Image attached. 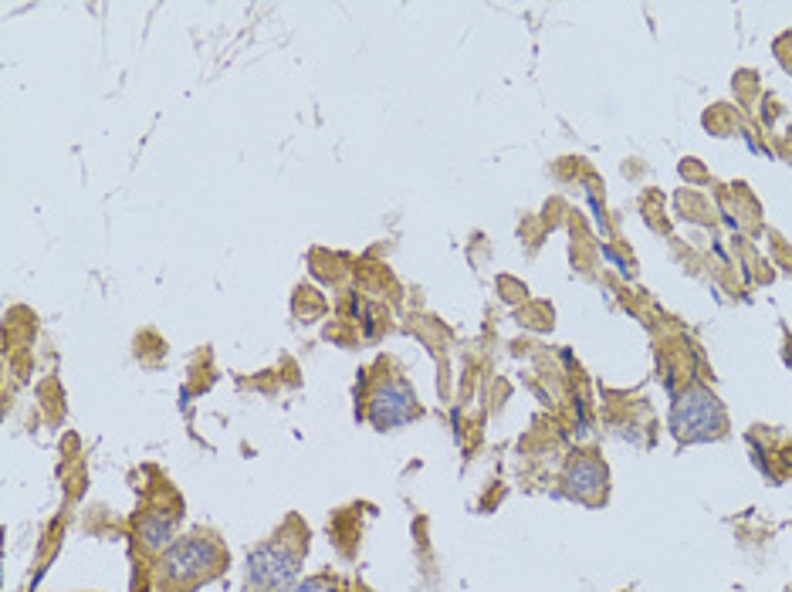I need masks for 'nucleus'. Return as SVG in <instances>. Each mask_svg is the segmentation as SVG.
<instances>
[{
  "label": "nucleus",
  "instance_id": "obj_2",
  "mask_svg": "<svg viewBox=\"0 0 792 592\" xmlns=\"http://www.w3.org/2000/svg\"><path fill=\"white\" fill-rule=\"evenodd\" d=\"M299 572V556L291 552L289 545H261L258 552L248 558V582L258 592H278L289 589L291 579Z\"/></svg>",
  "mask_w": 792,
  "mask_h": 592
},
{
  "label": "nucleus",
  "instance_id": "obj_7",
  "mask_svg": "<svg viewBox=\"0 0 792 592\" xmlns=\"http://www.w3.org/2000/svg\"><path fill=\"white\" fill-rule=\"evenodd\" d=\"M143 535H146V542H149V545H159L163 538H169V521H163V525H149Z\"/></svg>",
  "mask_w": 792,
  "mask_h": 592
},
{
  "label": "nucleus",
  "instance_id": "obj_6",
  "mask_svg": "<svg viewBox=\"0 0 792 592\" xmlns=\"http://www.w3.org/2000/svg\"><path fill=\"white\" fill-rule=\"evenodd\" d=\"M295 592H339V589H336V586H332V582H329V579H322V576H315V579H305V582H301V586H299V589H295Z\"/></svg>",
  "mask_w": 792,
  "mask_h": 592
},
{
  "label": "nucleus",
  "instance_id": "obj_4",
  "mask_svg": "<svg viewBox=\"0 0 792 592\" xmlns=\"http://www.w3.org/2000/svg\"><path fill=\"white\" fill-rule=\"evenodd\" d=\"M413 393H410L407 383H400V379H390L383 383L380 390L372 393V403H370V420L380 430H390L396 424H407L410 416H413Z\"/></svg>",
  "mask_w": 792,
  "mask_h": 592
},
{
  "label": "nucleus",
  "instance_id": "obj_5",
  "mask_svg": "<svg viewBox=\"0 0 792 592\" xmlns=\"http://www.w3.org/2000/svg\"><path fill=\"white\" fill-rule=\"evenodd\" d=\"M565 491L583 497V501H593L600 491H606V467L593 454L576 457V461L569 464V471H565Z\"/></svg>",
  "mask_w": 792,
  "mask_h": 592
},
{
  "label": "nucleus",
  "instance_id": "obj_3",
  "mask_svg": "<svg viewBox=\"0 0 792 592\" xmlns=\"http://www.w3.org/2000/svg\"><path fill=\"white\" fill-rule=\"evenodd\" d=\"M220 562V548L207 538H183L163 558V579L169 582H193L207 576Z\"/></svg>",
  "mask_w": 792,
  "mask_h": 592
},
{
  "label": "nucleus",
  "instance_id": "obj_1",
  "mask_svg": "<svg viewBox=\"0 0 792 592\" xmlns=\"http://www.w3.org/2000/svg\"><path fill=\"white\" fill-rule=\"evenodd\" d=\"M671 426L677 437L691 440V444H695V440H711L725 430V410H721V403L715 393L695 386V390H687L677 396V403H674V410H671Z\"/></svg>",
  "mask_w": 792,
  "mask_h": 592
}]
</instances>
